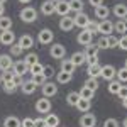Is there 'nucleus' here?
<instances>
[{"instance_id": "nucleus-54", "label": "nucleus", "mask_w": 127, "mask_h": 127, "mask_svg": "<svg viewBox=\"0 0 127 127\" xmlns=\"http://www.w3.org/2000/svg\"><path fill=\"white\" fill-rule=\"evenodd\" d=\"M87 63L88 64H95V63H98V58H87Z\"/></svg>"}, {"instance_id": "nucleus-33", "label": "nucleus", "mask_w": 127, "mask_h": 127, "mask_svg": "<svg viewBox=\"0 0 127 127\" xmlns=\"http://www.w3.org/2000/svg\"><path fill=\"white\" fill-rule=\"evenodd\" d=\"M12 29V19L7 15H2L0 17V31H9Z\"/></svg>"}, {"instance_id": "nucleus-19", "label": "nucleus", "mask_w": 127, "mask_h": 127, "mask_svg": "<svg viewBox=\"0 0 127 127\" xmlns=\"http://www.w3.org/2000/svg\"><path fill=\"white\" fill-rule=\"evenodd\" d=\"M69 59H71V63H73L75 66H81L83 63H87V56H85V53H81V51H76V53H73Z\"/></svg>"}, {"instance_id": "nucleus-25", "label": "nucleus", "mask_w": 127, "mask_h": 127, "mask_svg": "<svg viewBox=\"0 0 127 127\" xmlns=\"http://www.w3.org/2000/svg\"><path fill=\"white\" fill-rule=\"evenodd\" d=\"M68 3H69V9H71V12H75V14L83 12V7H85L83 0H68Z\"/></svg>"}, {"instance_id": "nucleus-12", "label": "nucleus", "mask_w": 127, "mask_h": 127, "mask_svg": "<svg viewBox=\"0 0 127 127\" xmlns=\"http://www.w3.org/2000/svg\"><path fill=\"white\" fill-rule=\"evenodd\" d=\"M80 126L81 127H95L97 126V117L93 114H83L81 119H80Z\"/></svg>"}, {"instance_id": "nucleus-58", "label": "nucleus", "mask_w": 127, "mask_h": 127, "mask_svg": "<svg viewBox=\"0 0 127 127\" xmlns=\"http://www.w3.org/2000/svg\"><path fill=\"white\" fill-rule=\"evenodd\" d=\"M20 3H29V2H32V0H19Z\"/></svg>"}, {"instance_id": "nucleus-22", "label": "nucleus", "mask_w": 127, "mask_h": 127, "mask_svg": "<svg viewBox=\"0 0 127 127\" xmlns=\"http://www.w3.org/2000/svg\"><path fill=\"white\" fill-rule=\"evenodd\" d=\"M41 14H42V15H53V14H54V3L49 2V0L42 2V3H41Z\"/></svg>"}, {"instance_id": "nucleus-11", "label": "nucleus", "mask_w": 127, "mask_h": 127, "mask_svg": "<svg viewBox=\"0 0 127 127\" xmlns=\"http://www.w3.org/2000/svg\"><path fill=\"white\" fill-rule=\"evenodd\" d=\"M49 54H51V58H54V59H63L64 54H66V48L63 44H54L49 49Z\"/></svg>"}, {"instance_id": "nucleus-57", "label": "nucleus", "mask_w": 127, "mask_h": 127, "mask_svg": "<svg viewBox=\"0 0 127 127\" xmlns=\"http://www.w3.org/2000/svg\"><path fill=\"white\" fill-rule=\"evenodd\" d=\"M122 20H124V27H126V32H127V17H126V19H122Z\"/></svg>"}, {"instance_id": "nucleus-13", "label": "nucleus", "mask_w": 127, "mask_h": 127, "mask_svg": "<svg viewBox=\"0 0 127 127\" xmlns=\"http://www.w3.org/2000/svg\"><path fill=\"white\" fill-rule=\"evenodd\" d=\"M76 41H78V44H81V46H88V44H92V41H93V34L88 32L87 29H83L78 36H76Z\"/></svg>"}, {"instance_id": "nucleus-48", "label": "nucleus", "mask_w": 127, "mask_h": 127, "mask_svg": "<svg viewBox=\"0 0 127 127\" xmlns=\"http://www.w3.org/2000/svg\"><path fill=\"white\" fill-rule=\"evenodd\" d=\"M117 48H120L122 51H127V34H124L122 37H119V46Z\"/></svg>"}, {"instance_id": "nucleus-31", "label": "nucleus", "mask_w": 127, "mask_h": 127, "mask_svg": "<svg viewBox=\"0 0 127 127\" xmlns=\"http://www.w3.org/2000/svg\"><path fill=\"white\" fill-rule=\"evenodd\" d=\"M76 108H78L80 112H83V114H87L88 110L92 108V100H81V98H80V102L76 103Z\"/></svg>"}, {"instance_id": "nucleus-26", "label": "nucleus", "mask_w": 127, "mask_h": 127, "mask_svg": "<svg viewBox=\"0 0 127 127\" xmlns=\"http://www.w3.org/2000/svg\"><path fill=\"white\" fill-rule=\"evenodd\" d=\"M98 51L100 49L97 48V44H88V46H85V56L87 58H98Z\"/></svg>"}, {"instance_id": "nucleus-56", "label": "nucleus", "mask_w": 127, "mask_h": 127, "mask_svg": "<svg viewBox=\"0 0 127 127\" xmlns=\"http://www.w3.org/2000/svg\"><path fill=\"white\" fill-rule=\"evenodd\" d=\"M122 107L127 108V98H124V100H122Z\"/></svg>"}, {"instance_id": "nucleus-47", "label": "nucleus", "mask_w": 127, "mask_h": 127, "mask_svg": "<svg viewBox=\"0 0 127 127\" xmlns=\"http://www.w3.org/2000/svg\"><path fill=\"white\" fill-rule=\"evenodd\" d=\"M103 127H120L117 119H107L105 122H103Z\"/></svg>"}, {"instance_id": "nucleus-39", "label": "nucleus", "mask_w": 127, "mask_h": 127, "mask_svg": "<svg viewBox=\"0 0 127 127\" xmlns=\"http://www.w3.org/2000/svg\"><path fill=\"white\" fill-rule=\"evenodd\" d=\"M42 69H44V64L36 63V64H32V66L29 68V73H31V75H41V73H42Z\"/></svg>"}, {"instance_id": "nucleus-51", "label": "nucleus", "mask_w": 127, "mask_h": 127, "mask_svg": "<svg viewBox=\"0 0 127 127\" xmlns=\"http://www.w3.org/2000/svg\"><path fill=\"white\" fill-rule=\"evenodd\" d=\"M34 127H48L44 119H34Z\"/></svg>"}, {"instance_id": "nucleus-8", "label": "nucleus", "mask_w": 127, "mask_h": 127, "mask_svg": "<svg viewBox=\"0 0 127 127\" xmlns=\"http://www.w3.org/2000/svg\"><path fill=\"white\" fill-rule=\"evenodd\" d=\"M98 32H100L102 36H110V34L114 32V22H110L108 19L100 20V22H98Z\"/></svg>"}, {"instance_id": "nucleus-17", "label": "nucleus", "mask_w": 127, "mask_h": 127, "mask_svg": "<svg viewBox=\"0 0 127 127\" xmlns=\"http://www.w3.org/2000/svg\"><path fill=\"white\" fill-rule=\"evenodd\" d=\"M20 90H22L24 95H32V93L37 90V85H36L32 80H27V81H24V83L20 85Z\"/></svg>"}, {"instance_id": "nucleus-21", "label": "nucleus", "mask_w": 127, "mask_h": 127, "mask_svg": "<svg viewBox=\"0 0 127 127\" xmlns=\"http://www.w3.org/2000/svg\"><path fill=\"white\" fill-rule=\"evenodd\" d=\"M88 78H98L100 76V73H102V66L98 64V63H95V64H88Z\"/></svg>"}, {"instance_id": "nucleus-4", "label": "nucleus", "mask_w": 127, "mask_h": 127, "mask_svg": "<svg viewBox=\"0 0 127 127\" xmlns=\"http://www.w3.org/2000/svg\"><path fill=\"white\" fill-rule=\"evenodd\" d=\"M0 42H2L3 46H12V44L15 42V32L12 29L2 31V32H0Z\"/></svg>"}, {"instance_id": "nucleus-7", "label": "nucleus", "mask_w": 127, "mask_h": 127, "mask_svg": "<svg viewBox=\"0 0 127 127\" xmlns=\"http://www.w3.org/2000/svg\"><path fill=\"white\" fill-rule=\"evenodd\" d=\"M73 22H75V27H80V29L83 31L85 27L88 26V22H90V17H88L85 12H80V14H75V17H73Z\"/></svg>"}, {"instance_id": "nucleus-27", "label": "nucleus", "mask_w": 127, "mask_h": 127, "mask_svg": "<svg viewBox=\"0 0 127 127\" xmlns=\"http://www.w3.org/2000/svg\"><path fill=\"white\" fill-rule=\"evenodd\" d=\"M3 127H22L20 126V119L15 117V115L5 117V120H3Z\"/></svg>"}, {"instance_id": "nucleus-28", "label": "nucleus", "mask_w": 127, "mask_h": 127, "mask_svg": "<svg viewBox=\"0 0 127 127\" xmlns=\"http://www.w3.org/2000/svg\"><path fill=\"white\" fill-rule=\"evenodd\" d=\"M66 102H68L69 107H76V103L80 102V95H78V92H69L68 95H66Z\"/></svg>"}, {"instance_id": "nucleus-9", "label": "nucleus", "mask_w": 127, "mask_h": 127, "mask_svg": "<svg viewBox=\"0 0 127 127\" xmlns=\"http://www.w3.org/2000/svg\"><path fill=\"white\" fill-rule=\"evenodd\" d=\"M115 75H117V69L114 68L112 64H105V66H102V73H100V78L107 80V81H112V80L115 78Z\"/></svg>"}, {"instance_id": "nucleus-53", "label": "nucleus", "mask_w": 127, "mask_h": 127, "mask_svg": "<svg viewBox=\"0 0 127 127\" xmlns=\"http://www.w3.org/2000/svg\"><path fill=\"white\" fill-rule=\"evenodd\" d=\"M14 81H15V83H17V87H20V85H22V83H24V80H22V76H17V75H15V76H14Z\"/></svg>"}, {"instance_id": "nucleus-1", "label": "nucleus", "mask_w": 127, "mask_h": 127, "mask_svg": "<svg viewBox=\"0 0 127 127\" xmlns=\"http://www.w3.org/2000/svg\"><path fill=\"white\" fill-rule=\"evenodd\" d=\"M20 19L22 22H27V24H32L34 20L37 19V10L34 9V7H24V9L20 10Z\"/></svg>"}, {"instance_id": "nucleus-62", "label": "nucleus", "mask_w": 127, "mask_h": 127, "mask_svg": "<svg viewBox=\"0 0 127 127\" xmlns=\"http://www.w3.org/2000/svg\"><path fill=\"white\" fill-rule=\"evenodd\" d=\"M124 68H127V59H126V64H124Z\"/></svg>"}, {"instance_id": "nucleus-18", "label": "nucleus", "mask_w": 127, "mask_h": 127, "mask_svg": "<svg viewBox=\"0 0 127 127\" xmlns=\"http://www.w3.org/2000/svg\"><path fill=\"white\" fill-rule=\"evenodd\" d=\"M112 12H114V15L117 19H126L127 17V5H124V3H115Z\"/></svg>"}, {"instance_id": "nucleus-34", "label": "nucleus", "mask_w": 127, "mask_h": 127, "mask_svg": "<svg viewBox=\"0 0 127 127\" xmlns=\"http://www.w3.org/2000/svg\"><path fill=\"white\" fill-rule=\"evenodd\" d=\"M24 61H26V64H27V66L31 68L32 64H36V63H39V56H37L36 53H29V54L26 56V59H24Z\"/></svg>"}, {"instance_id": "nucleus-43", "label": "nucleus", "mask_w": 127, "mask_h": 127, "mask_svg": "<svg viewBox=\"0 0 127 127\" xmlns=\"http://www.w3.org/2000/svg\"><path fill=\"white\" fill-rule=\"evenodd\" d=\"M107 39H108V49H114V48H117V46H119V37H115L114 34L107 36Z\"/></svg>"}, {"instance_id": "nucleus-37", "label": "nucleus", "mask_w": 127, "mask_h": 127, "mask_svg": "<svg viewBox=\"0 0 127 127\" xmlns=\"http://www.w3.org/2000/svg\"><path fill=\"white\" fill-rule=\"evenodd\" d=\"M32 81H34V83H36V85H37V87H42V85H44V83H46V81H48V78H46V76H44V75H42V73H41V75H32Z\"/></svg>"}, {"instance_id": "nucleus-41", "label": "nucleus", "mask_w": 127, "mask_h": 127, "mask_svg": "<svg viewBox=\"0 0 127 127\" xmlns=\"http://www.w3.org/2000/svg\"><path fill=\"white\" fill-rule=\"evenodd\" d=\"M117 80L120 81V83H126L127 81V68H120V69H117Z\"/></svg>"}, {"instance_id": "nucleus-59", "label": "nucleus", "mask_w": 127, "mask_h": 127, "mask_svg": "<svg viewBox=\"0 0 127 127\" xmlns=\"http://www.w3.org/2000/svg\"><path fill=\"white\" fill-rule=\"evenodd\" d=\"M122 127H127V117L124 119V122H122Z\"/></svg>"}, {"instance_id": "nucleus-44", "label": "nucleus", "mask_w": 127, "mask_h": 127, "mask_svg": "<svg viewBox=\"0 0 127 127\" xmlns=\"http://www.w3.org/2000/svg\"><path fill=\"white\" fill-rule=\"evenodd\" d=\"M114 31L115 32H122V36H124V32H126V27H124V20L119 19L115 24H114Z\"/></svg>"}, {"instance_id": "nucleus-30", "label": "nucleus", "mask_w": 127, "mask_h": 127, "mask_svg": "<svg viewBox=\"0 0 127 127\" xmlns=\"http://www.w3.org/2000/svg\"><path fill=\"white\" fill-rule=\"evenodd\" d=\"M78 95H80V98L81 100H92L93 98V95H95V92H92L90 88H87V87H81V90L78 92Z\"/></svg>"}, {"instance_id": "nucleus-63", "label": "nucleus", "mask_w": 127, "mask_h": 127, "mask_svg": "<svg viewBox=\"0 0 127 127\" xmlns=\"http://www.w3.org/2000/svg\"><path fill=\"white\" fill-rule=\"evenodd\" d=\"M0 83H2V78H0Z\"/></svg>"}, {"instance_id": "nucleus-24", "label": "nucleus", "mask_w": 127, "mask_h": 127, "mask_svg": "<svg viewBox=\"0 0 127 127\" xmlns=\"http://www.w3.org/2000/svg\"><path fill=\"white\" fill-rule=\"evenodd\" d=\"M75 69H76V66L71 63V59H61V71L73 75V73H75Z\"/></svg>"}, {"instance_id": "nucleus-52", "label": "nucleus", "mask_w": 127, "mask_h": 127, "mask_svg": "<svg viewBox=\"0 0 127 127\" xmlns=\"http://www.w3.org/2000/svg\"><path fill=\"white\" fill-rule=\"evenodd\" d=\"M88 3H90V5H93V9H95V7L103 5V0H88Z\"/></svg>"}, {"instance_id": "nucleus-14", "label": "nucleus", "mask_w": 127, "mask_h": 127, "mask_svg": "<svg viewBox=\"0 0 127 127\" xmlns=\"http://www.w3.org/2000/svg\"><path fill=\"white\" fill-rule=\"evenodd\" d=\"M14 66V59L10 54H0V71H7L12 69Z\"/></svg>"}, {"instance_id": "nucleus-49", "label": "nucleus", "mask_w": 127, "mask_h": 127, "mask_svg": "<svg viewBox=\"0 0 127 127\" xmlns=\"http://www.w3.org/2000/svg\"><path fill=\"white\" fill-rule=\"evenodd\" d=\"M20 126L22 127H34V119L26 117L24 120H20Z\"/></svg>"}, {"instance_id": "nucleus-5", "label": "nucleus", "mask_w": 127, "mask_h": 127, "mask_svg": "<svg viewBox=\"0 0 127 127\" xmlns=\"http://www.w3.org/2000/svg\"><path fill=\"white\" fill-rule=\"evenodd\" d=\"M36 112H39V114H49L51 112V100L46 97L39 98L36 102Z\"/></svg>"}, {"instance_id": "nucleus-36", "label": "nucleus", "mask_w": 127, "mask_h": 127, "mask_svg": "<svg viewBox=\"0 0 127 127\" xmlns=\"http://www.w3.org/2000/svg\"><path fill=\"white\" fill-rule=\"evenodd\" d=\"M83 87L90 88L92 92H97V88H98V80H97V78H88L87 81H85V85H83Z\"/></svg>"}, {"instance_id": "nucleus-35", "label": "nucleus", "mask_w": 127, "mask_h": 127, "mask_svg": "<svg viewBox=\"0 0 127 127\" xmlns=\"http://www.w3.org/2000/svg\"><path fill=\"white\" fill-rule=\"evenodd\" d=\"M17 88H19V87H17V83H15L14 80H12V81H5V83H3V90H5V93H14Z\"/></svg>"}, {"instance_id": "nucleus-29", "label": "nucleus", "mask_w": 127, "mask_h": 127, "mask_svg": "<svg viewBox=\"0 0 127 127\" xmlns=\"http://www.w3.org/2000/svg\"><path fill=\"white\" fill-rule=\"evenodd\" d=\"M44 120H46V126L48 127H58L59 126V117L56 114H48Z\"/></svg>"}, {"instance_id": "nucleus-10", "label": "nucleus", "mask_w": 127, "mask_h": 127, "mask_svg": "<svg viewBox=\"0 0 127 127\" xmlns=\"http://www.w3.org/2000/svg\"><path fill=\"white\" fill-rule=\"evenodd\" d=\"M12 71H14V75H17V76H22V75H26V73L29 71V66L26 64V61H24V59H19V61H14Z\"/></svg>"}, {"instance_id": "nucleus-42", "label": "nucleus", "mask_w": 127, "mask_h": 127, "mask_svg": "<svg viewBox=\"0 0 127 127\" xmlns=\"http://www.w3.org/2000/svg\"><path fill=\"white\" fill-rule=\"evenodd\" d=\"M97 48L98 49H108V39H107V36H102V37L97 41Z\"/></svg>"}, {"instance_id": "nucleus-60", "label": "nucleus", "mask_w": 127, "mask_h": 127, "mask_svg": "<svg viewBox=\"0 0 127 127\" xmlns=\"http://www.w3.org/2000/svg\"><path fill=\"white\" fill-rule=\"evenodd\" d=\"M5 2H7V0H0V3H2V5H3V3H5Z\"/></svg>"}, {"instance_id": "nucleus-3", "label": "nucleus", "mask_w": 127, "mask_h": 127, "mask_svg": "<svg viewBox=\"0 0 127 127\" xmlns=\"http://www.w3.org/2000/svg\"><path fill=\"white\" fill-rule=\"evenodd\" d=\"M41 92H42V97L51 98V97H54V95L58 93V87H56V83H53V81H46V83L41 87Z\"/></svg>"}, {"instance_id": "nucleus-55", "label": "nucleus", "mask_w": 127, "mask_h": 127, "mask_svg": "<svg viewBox=\"0 0 127 127\" xmlns=\"http://www.w3.org/2000/svg\"><path fill=\"white\" fill-rule=\"evenodd\" d=\"M3 14H5V7H3V5H2V3H0V17H2V15H3Z\"/></svg>"}, {"instance_id": "nucleus-15", "label": "nucleus", "mask_w": 127, "mask_h": 127, "mask_svg": "<svg viewBox=\"0 0 127 127\" xmlns=\"http://www.w3.org/2000/svg\"><path fill=\"white\" fill-rule=\"evenodd\" d=\"M75 27V22H73V17H69V15H66V17H61L59 19V29L64 31V32H69V31Z\"/></svg>"}, {"instance_id": "nucleus-38", "label": "nucleus", "mask_w": 127, "mask_h": 127, "mask_svg": "<svg viewBox=\"0 0 127 127\" xmlns=\"http://www.w3.org/2000/svg\"><path fill=\"white\" fill-rule=\"evenodd\" d=\"M14 71L12 69H7V71H2V75H0V78H2V83H5V81H12L14 80Z\"/></svg>"}, {"instance_id": "nucleus-2", "label": "nucleus", "mask_w": 127, "mask_h": 127, "mask_svg": "<svg viewBox=\"0 0 127 127\" xmlns=\"http://www.w3.org/2000/svg\"><path fill=\"white\" fill-rule=\"evenodd\" d=\"M69 12H71V9H69L68 0H59V2L54 3V14H58L61 17H66Z\"/></svg>"}, {"instance_id": "nucleus-40", "label": "nucleus", "mask_w": 127, "mask_h": 127, "mask_svg": "<svg viewBox=\"0 0 127 127\" xmlns=\"http://www.w3.org/2000/svg\"><path fill=\"white\" fill-rule=\"evenodd\" d=\"M22 53H24V49L19 46V42H17V44L14 42V44L10 46V56H20Z\"/></svg>"}, {"instance_id": "nucleus-61", "label": "nucleus", "mask_w": 127, "mask_h": 127, "mask_svg": "<svg viewBox=\"0 0 127 127\" xmlns=\"http://www.w3.org/2000/svg\"><path fill=\"white\" fill-rule=\"evenodd\" d=\"M49 2H53V3H56V2H59V0H49Z\"/></svg>"}, {"instance_id": "nucleus-46", "label": "nucleus", "mask_w": 127, "mask_h": 127, "mask_svg": "<svg viewBox=\"0 0 127 127\" xmlns=\"http://www.w3.org/2000/svg\"><path fill=\"white\" fill-rule=\"evenodd\" d=\"M42 75H44L46 78H51V76L54 75V68H53L51 64H44V69H42Z\"/></svg>"}, {"instance_id": "nucleus-32", "label": "nucleus", "mask_w": 127, "mask_h": 127, "mask_svg": "<svg viewBox=\"0 0 127 127\" xmlns=\"http://www.w3.org/2000/svg\"><path fill=\"white\" fill-rule=\"evenodd\" d=\"M122 87V83L119 81V80H112V81H108V93H112V95H117L119 90Z\"/></svg>"}, {"instance_id": "nucleus-16", "label": "nucleus", "mask_w": 127, "mask_h": 127, "mask_svg": "<svg viewBox=\"0 0 127 127\" xmlns=\"http://www.w3.org/2000/svg\"><path fill=\"white\" fill-rule=\"evenodd\" d=\"M19 46L24 49V51L31 49L32 46H34V37H32V36H29V34H24V36H20V39H19Z\"/></svg>"}, {"instance_id": "nucleus-6", "label": "nucleus", "mask_w": 127, "mask_h": 127, "mask_svg": "<svg viewBox=\"0 0 127 127\" xmlns=\"http://www.w3.org/2000/svg\"><path fill=\"white\" fill-rule=\"evenodd\" d=\"M53 39H54V32L51 29H42L37 34V41H39V44H51L53 42Z\"/></svg>"}, {"instance_id": "nucleus-23", "label": "nucleus", "mask_w": 127, "mask_h": 127, "mask_svg": "<svg viewBox=\"0 0 127 127\" xmlns=\"http://www.w3.org/2000/svg\"><path fill=\"white\" fill-rule=\"evenodd\" d=\"M71 80H73V75H69V73H64L61 69H59V73H56V81H58L59 85H66Z\"/></svg>"}, {"instance_id": "nucleus-20", "label": "nucleus", "mask_w": 127, "mask_h": 127, "mask_svg": "<svg viewBox=\"0 0 127 127\" xmlns=\"http://www.w3.org/2000/svg\"><path fill=\"white\" fill-rule=\"evenodd\" d=\"M108 15H110V9H108L107 5H100V7H95V17H97V19L105 20V19H108Z\"/></svg>"}, {"instance_id": "nucleus-45", "label": "nucleus", "mask_w": 127, "mask_h": 127, "mask_svg": "<svg viewBox=\"0 0 127 127\" xmlns=\"http://www.w3.org/2000/svg\"><path fill=\"white\" fill-rule=\"evenodd\" d=\"M85 29H87L88 32H92V34H93V32H98V22L90 19V22H88V26L85 27Z\"/></svg>"}, {"instance_id": "nucleus-50", "label": "nucleus", "mask_w": 127, "mask_h": 127, "mask_svg": "<svg viewBox=\"0 0 127 127\" xmlns=\"http://www.w3.org/2000/svg\"><path fill=\"white\" fill-rule=\"evenodd\" d=\"M119 98H120V100H124V98H127V87L126 85H122V87H120V90H119Z\"/></svg>"}]
</instances>
